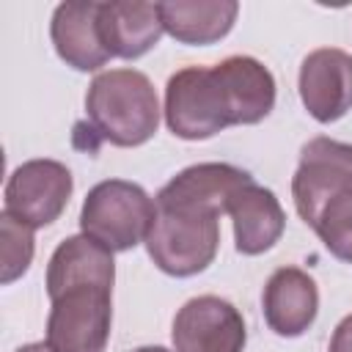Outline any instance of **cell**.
Returning a JSON list of instances; mask_svg holds the SVG:
<instances>
[{
	"label": "cell",
	"mask_w": 352,
	"mask_h": 352,
	"mask_svg": "<svg viewBox=\"0 0 352 352\" xmlns=\"http://www.w3.org/2000/svg\"><path fill=\"white\" fill-rule=\"evenodd\" d=\"M272 107V72L250 55H231L214 66H184L170 74L162 113L176 138L206 140L226 126L258 124Z\"/></svg>",
	"instance_id": "obj_1"
},
{
	"label": "cell",
	"mask_w": 352,
	"mask_h": 352,
	"mask_svg": "<svg viewBox=\"0 0 352 352\" xmlns=\"http://www.w3.org/2000/svg\"><path fill=\"white\" fill-rule=\"evenodd\" d=\"M297 214L338 261L352 264V146L314 138L292 176Z\"/></svg>",
	"instance_id": "obj_2"
},
{
	"label": "cell",
	"mask_w": 352,
	"mask_h": 352,
	"mask_svg": "<svg viewBox=\"0 0 352 352\" xmlns=\"http://www.w3.org/2000/svg\"><path fill=\"white\" fill-rule=\"evenodd\" d=\"M85 113L94 138L121 148L143 146L160 126L157 91L138 69L99 72L85 94Z\"/></svg>",
	"instance_id": "obj_3"
},
{
	"label": "cell",
	"mask_w": 352,
	"mask_h": 352,
	"mask_svg": "<svg viewBox=\"0 0 352 352\" xmlns=\"http://www.w3.org/2000/svg\"><path fill=\"white\" fill-rule=\"evenodd\" d=\"M157 204V201H154ZM220 248V214L157 204V217L146 236L151 261L173 278H192L204 272Z\"/></svg>",
	"instance_id": "obj_4"
},
{
	"label": "cell",
	"mask_w": 352,
	"mask_h": 352,
	"mask_svg": "<svg viewBox=\"0 0 352 352\" xmlns=\"http://www.w3.org/2000/svg\"><path fill=\"white\" fill-rule=\"evenodd\" d=\"M157 217L151 195L126 179H104L94 184L80 209V228L113 253H126L146 242Z\"/></svg>",
	"instance_id": "obj_5"
},
{
	"label": "cell",
	"mask_w": 352,
	"mask_h": 352,
	"mask_svg": "<svg viewBox=\"0 0 352 352\" xmlns=\"http://www.w3.org/2000/svg\"><path fill=\"white\" fill-rule=\"evenodd\" d=\"M47 344L55 352H104L113 324V289L77 283L50 300Z\"/></svg>",
	"instance_id": "obj_6"
},
{
	"label": "cell",
	"mask_w": 352,
	"mask_h": 352,
	"mask_svg": "<svg viewBox=\"0 0 352 352\" xmlns=\"http://www.w3.org/2000/svg\"><path fill=\"white\" fill-rule=\"evenodd\" d=\"M74 190L72 170L58 160H28L6 182V209L30 228L55 223Z\"/></svg>",
	"instance_id": "obj_7"
},
{
	"label": "cell",
	"mask_w": 352,
	"mask_h": 352,
	"mask_svg": "<svg viewBox=\"0 0 352 352\" xmlns=\"http://www.w3.org/2000/svg\"><path fill=\"white\" fill-rule=\"evenodd\" d=\"M173 352H242L248 330L242 314L217 294L187 300L173 316Z\"/></svg>",
	"instance_id": "obj_8"
},
{
	"label": "cell",
	"mask_w": 352,
	"mask_h": 352,
	"mask_svg": "<svg viewBox=\"0 0 352 352\" xmlns=\"http://www.w3.org/2000/svg\"><path fill=\"white\" fill-rule=\"evenodd\" d=\"M300 99L319 124H333L352 110V55L319 47L300 66Z\"/></svg>",
	"instance_id": "obj_9"
},
{
	"label": "cell",
	"mask_w": 352,
	"mask_h": 352,
	"mask_svg": "<svg viewBox=\"0 0 352 352\" xmlns=\"http://www.w3.org/2000/svg\"><path fill=\"white\" fill-rule=\"evenodd\" d=\"M261 311L267 327L280 338L302 336L319 314L316 280L300 267H280L270 275L261 292Z\"/></svg>",
	"instance_id": "obj_10"
},
{
	"label": "cell",
	"mask_w": 352,
	"mask_h": 352,
	"mask_svg": "<svg viewBox=\"0 0 352 352\" xmlns=\"http://www.w3.org/2000/svg\"><path fill=\"white\" fill-rule=\"evenodd\" d=\"M99 6L94 0H69L60 3L50 22V38L58 58L77 72H96L113 55L104 47L99 28Z\"/></svg>",
	"instance_id": "obj_11"
},
{
	"label": "cell",
	"mask_w": 352,
	"mask_h": 352,
	"mask_svg": "<svg viewBox=\"0 0 352 352\" xmlns=\"http://www.w3.org/2000/svg\"><path fill=\"white\" fill-rule=\"evenodd\" d=\"M253 176L236 165L228 162H198L184 170H179L160 192L157 204L170 206H192L214 214L228 212V201L236 195L239 187L250 184Z\"/></svg>",
	"instance_id": "obj_12"
},
{
	"label": "cell",
	"mask_w": 352,
	"mask_h": 352,
	"mask_svg": "<svg viewBox=\"0 0 352 352\" xmlns=\"http://www.w3.org/2000/svg\"><path fill=\"white\" fill-rule=\"evenodd\" d=\"M234 223V245L242 256H258L270 250L286 228V212L272 190L250 182L236 190L226 212Z\"/></svg>",
	"instance_id": "obj_13"
},
{
	"label": "cell",
	"mask_w": 352,
	"mask_h": 352,
	"mask_svg": "<svg viewBox=\"0 0 352 352\" xmlns=\"http://www.w3.org/2000/svg\"><path fill=\"white\" fill-rule=\"evenodd\" d=\"M99 28L113 58L135 60L162 38V16L157 3L110 0L99 6Z\"/></svg>",
	"instance_id": "obj_14"
},
{
	"label": "cell",
	"mask_w": 352,
	"mask_h": 352,
	"mask_svg": "<svg viewBox=\"0 0 352 352\" xmlns=\"http://www.w3.org/2000/svg\"><path fill=\"white\" fill-rule=\"evenodd\" d=\"M77 283H102L110 286L116 283V261H113V250H107L104 245H99L96 239L77 234V236H66L55 253L50 256L47 264V297H58L60 292H66L69 286Z\"/></svg>",
	"instance_id": "obj_15"
},
{
	"label": "cell",
	"mask_w": 352,
	"mask_h": 352,
	"mask_svg": "<svg viewBox=\"0 0 352 352\" xmlns=\"http://www.w3.org/2000/svg\"><path fill=\"white\" fill-rule=\"evenodd\" d=\"M157 6L165 33L190 47H206L226 38L239 14L236 0H168Z\"/></svg>",
	"instance_id": "obj_16"
},
{
	"label": "cell",
	"mask_w": 352,
	"mask_h": 352,
	"mask_svg": "<svg viewBox=\"0 0 352 352\" xmlns=\"http://www.w3.org/2000/svg\"><path fill=\"white\" fill-rule=\"evenodd\" d=\"M33 228L11 217L8 212L0 214V283L8 286L22 278L33 261Z\"/></svg>",
	"instance_id": "obj_17"
},
{
	"label": "cell",
	"mask_w": 352,
	"mask_h": 352,
	"mask_svg": "<svg viewBox=\"0 0 352 352\" xmlns=\"http://www.w3.org/2000/svg\"><path fill=\"white\" fill-rule=\"evenodd\" d=\"M327 352H352V314L344 316V319L336 324V330H333V336H330Z\"/></svg>",
	"instance_id": "obj_18"
},
{
	"label": "cell",
	"mask_w": 352,
	"mask_h": 352,
	"mask_svg": "<svg viewBox=\"0 0 352 352\" xmlns=\"http://www.w3.org/2000/svg\"><path fill=\"white\" fill-rule=\"evenodd\" d=\"M16 352H55L47 341H36V344H25V346H19Z\"/></svg>",
	"instance_id": "obj_19"
},
{
	"label": "cell",
	"mask_w": 352,
	"mask_h": 352,
	"mask_svg": "<svg viewBox=\"0 0 352 352\" xmlns=\"http://www.w3.org/2000/svg\"><path fill=\"white\" fill-rule=\"evenodd\" d=\"M132 352H170V349H165V346H138Z\"/></svg>",
	"instance_id": "obj_20"
}]
</instances>
